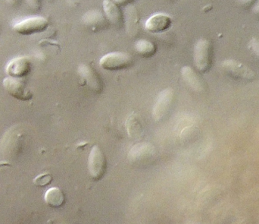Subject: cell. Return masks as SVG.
Listing matches in <instances>:
<instances>
[{
    "mask_svg": "<svg viewBox=\"0 0 259 224\" xmlns=\"http://www.w3.org/2000/svg\"><path fill=\"white\" fill-rule=\"evenodd\" d=\"M172 23V18L169 15L162 13L155 14L146 21L145 28L150 33H162L171 27Z\"/></svg>",
    "mask_w": 259,
    "mask_h": 224,
    "instance_id": "9",
    "label": "cell"
},
{
    "mask_svg": "<svg viewBox=\"0 0 259 224\" xmlns=\"http://www.w3.org/2000/svg\"><path fill=\"white\" fill-rule=\"evenodd\" d=\"M255 1H257V0H239V2L243 6H247V5L251 4V3Z\"/></svg>",
    "mask_w": 259,
    "mask_h": 224,
    "instance_id": "23",
    "label": "cell"
},
{
    "mask_svg": "<svg viewBox=\"0 0 259 224\" xmlns=\"http://www.w3.org/2000/svg\"><path fill=\"white\" fill-rule=\"evenodd\" d=\"M136 51L143 57H151L156 52V47L153 43L146 39H140L135 43Z\"/></svg>",
    "mask_w": 259,
    "mask_h": 224,
    "instance_id": "17",
    "label": "cell"
},
{
    "mask_svg": "<svg viewBox=\"0 0 259 224\" xmlns=\"http://www.w3.org/2000/svg\"><path fill=\"white\" fill-rule=\"evenodd\" d=\"M46 203L51 208H60L65 203V198L63 192L57 187H53L47 190L44 196Z\"/></svg>",
    "mask_w": 259,
    "mask_h": 224,
    "instance_id": "15",
    "label": "cell"
},
{
    "mask_svg": "<svg viewBox=\"0 0 259 224\" xmlns=\"http://www.w3.org/2000/svg\"><path fill=\"white\" fill-rule=\"evenodd\" d=\"M26 4L33 11H38L40 9V0H25Z\"/></svg>",
    "mask_w": 259,
    "mask_h": 224,
    "instance_id": "20",
    "label": "cell"
},
{
    "mask_svg": "<svg viewBox=\"0 0 259 224\" xmlns=\"http://www.w3.org/2000/svg\"><path fill=\"white\" fill-rule=\"evenodd\" d=\"M175 99V91L172 88H167L160 92L154 105L152 116L155 121L162 120L170 110Z\"/></svg>",
    "mask_w": 259,
    "mask_h": 224,
    "instance_id": "7",
    "label": "cell"
},
{
    "mask_svg": "<svg viewBox=\"0 0 259 224\" xmlns=\"http://www.w3.org/2000/svg\"><path fill=\"white\" fill-rule=\"evenodd\" d=\"M49 27V21L42 17H33L17 23L13 27L16 33L21 35H31L45 31Z\"/></svg>",
    "mask_w": 259,
    "mask_h": 224,
    "instance_id": "6",
    "label": "cell"
},
{
    "mask_svg": "<svg viewBox=\"0 0 259 224\" xmlns=\"http://www.w3.org/2000/svg\"><path fill=\"white\" fill-rule=\"evenodd\" d=\"M3 86L12 97L20 100H30L33 97L30 90L27 88L22 78L9 76L3 80Z\"/></svg>",
    "mask_w": 259,
    "mask_h": 224,
    "instance_id": "5",
    "label": "cell"
},
{
    "mask_svg": "<svg viewBox=\"0 0 259 224\" xmlns=\"http://www.w3.org/2000/svg\"><path fill=\"white\" fill-rule=\"evenodd\" d=\"M114 3H116L117 5H126L128 4V3H131L133 0H112Z\"/></svg>",
    "mask_w": 259,
    "mask_h": 224,
    "instance_id": "21",
    "label": "cell"
},
{
    "mask_svg": "<svg viewBox=\"0 0 259 224\" xmlns=\"http://www.w3.org/2000/svg\"><path fill=\"white\" fill-rule=\"evenodd\" d=\"M107 21L104 13L99 9L88 11L81 18L83 24L93 30H98L106 27Z\"/></svg>",
    "mask_w": 259,
    "mask_h": 224,
    "instance_id": "13",
    "label": "cell"
},
{
    "mask_svg": "<svg viewBox=\"0 0 259 224\" xmlns=\"http://www.w3.org/2000/svg\"><path fill=\"white\" fill-rule=\"evenodd\" d=\"M154 146L149 143H139L133 146L129 152V160L133 163H143L153 157Z\"/></svg>",
    "mask_w": 259,
    "mask_h": 224,
    "instance_id": "11",
    "label": "cell"
},
{
    "mask_svg": "<svg viewBox=\"0 0 259 224\" xmlns=\"http://www.w3.org/2000/svg\"><path fill=\"white\" fill-rule=\"evenodd\" d=\"M32 65L27 57H18L12 59L6 67V72L11 77L23 78L31 71Z\"/></svg>",
    "mask_w": 259,
    "mask_h": 224,
    "instance_id": "10",
    "label": "cell"
},
{
    "mask_svg": "<svg viewBox=\"0 0 259 224\" xmlns=\"http://www.w3.org/2000/svg\"><path fill=\"white\" fill-rule=\"evenodd\" d=\"M88 167L90 176L93 180H100L106 174L107 169L106 156L98 145H95L91 149Z\"/></svg>",
    "mask_w": 259,
    "mask_h": 224,
    "instance_id": "2",
    "label": "cell"
},
{
    "mask_svg": "<svg viewBox=\"0 0 259 224\" xmlns=\"http://www.w3.org/2000/svg\"><path fill=\"white\" fill-rule=\"evenodd\" d=\"M103 12L106 19L115 24L120 25L123 21V15L118 5L112 0H104L103 3Z\"/></svg>",
    "mask_w": 259,
    "mask_h": 224,
    "instance_id": "14",
    "label": "cell"
},
{
    "mask_svg": "<svg viewBox=\"0 0 259 224\" xmlns=\"http://www.w3.org/2000/svg\"><path fill=\"white\" fill-rule=\"evenodd\" d=\"M252 12L256 14V15H259V0H257L255 2V4L253 5V7H252Z\"/></svg>",
    "mask_w": 259,
    "mask_h": 224,
    "instance_id": "22",
    "label": "cell"
},
{
    "mask_svg": "<svg viewBox=\"0 0 259 224\" xmlns=\"http://www.w3.org/2000/svg\"><path fill=\"white\" fill-rule=\"evenodd\" d=\"M221 65L227 74L234 79L251 81L255 78V72L252 68L235 59H226Z\"/></svg>",
    "mask_w": 259,
    "mask_h": 224,
    "instance_id": "4",
    "label": "cell"
},
{
    "mask_svg": "<svg viewBox=\"0 0 259 224\" xmlns=\"http://www.w3.org/2000/svg\"><path fill=\"white\" fill-rule=\"evenodd\" d=\"M181 71L184 82L190 89L197 93H202L205 91V83L193 68L184 66Z\"/></svg>",
    "mask_w": 259,
    "mask_h": 224,
    "instance_id": "12",
    "label": "cell"
},
{
    "mask_svg": "<svg viewBox=\"0 0 259 224\" xmlns=\"http://www.w3.org/2000/svg\"><path fill=\"white\" fill-rule=\"evenodd\" d=\"M129 136L133 139H140L143 135V126L136 114H133L127 118L125 123Z\"/></svg>",
    "mask_w": 259,
    "mask_h": 224,
    "instance_id": "16",
    "label": "cell"
},
{
    "mask_svg": "<svg viewBox=\"0 0 259 224\" xmlns=\"http://www.w3.org/2000/svg\"><path fill=\"white\" fill-rule=\"evenodd\" d=\"M6 3H8V4L10 5V6H15V5H17V3H18V1L19 0H6Z\"/></svg>",
    "mask_w": 259,
    "mask_h": 224,
    "instance_id": "24",
    "label": "cell"
},
{
    "mask_svg": "<svg viewBox=\"0 0 259 224\" xmlns=\"http://www.w3.org/2000/svg\"><path fill=\"white\" fill-rule=\"evenodd\" d=\"M77 72L91 91L101 92L103 90L101 79L92 67L87 64H80L77 68Z\"/></svg>",
    "mask_w": 259,
    "mask_h": 224,
    "instance_id": "8",
    "label": "cell"
},
{
    "mask_svg": "<svg viewBox=\"0 0 259 224\" xmlns=\"http://www.w3.org/2000/svg\"><path fill=\"white\" fill-rule=\"evenodd\" d=\"M53 181V176L50 173H44L33 179V184L36 186L45 187L50 185Z\"/></svg>",
    "mask_w": 259,
    "mask_h": 224,
    "instance_id": "18",
    "label": "cell"
},
{
    "mask_svg": "<svg viewBox=\"0 0 259 224\" xmlns=\"http://www.w3.org/2000/svg\"><path fill=\"white\" fill-rule=\"evenodd\" d=\"M249 49L254 55L259 59V39L257 38H252L249 41Z\"/></svg>",
    "mask_w": 259,
    "mask_h": 224,
    "instance_id": "19",
    "label": "cell"
},
{
    "mask_svg": "<svg viewBox=\"0 0 259 224\" xmlns=\"http://www.w3.org/2000/svg\"><path fill=\"white\" fill-rule=\"evenodd\" d=\"M193 61L195 67L199 72H205L209 69L211 63V45L206 38H200L195 44Z\"/></svg>",
    "mask_w": 259,
    "mask_h": 224,
    "instance_id": "1",
    "label": "cell"
},
{
    "mask_svg": "<svg viewBox=\"0 0 259 224\" xmlns=\"http://www.w3.org/2000/svg\"><path fill=\"white\" fill-rule=\"evenodd\" d=\"M134 62L132 56L125 52H112L104 55L100 59L102 68L109 71L124 69L128 68Z\"/></svg>",
    "mask_w": 259,
    "mask_h": 224,
    "instance_id": "3",
    "label": "cell"
}]
</instances>
